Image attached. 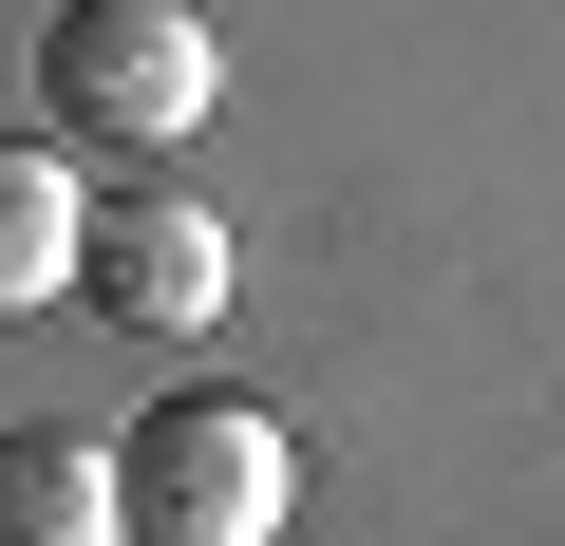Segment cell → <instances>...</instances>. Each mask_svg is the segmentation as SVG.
I'll use <instances>...</instances> for the list:
<instances>
[{"instance_id": "cell-2", "label": "cell", "mask_w": 565, "mask_h": 546, "mask_svg": "<svg viewBox=\"0 0 565 546\" xmlns=\"http://www.w3.org/2000/svg\"><path fill=\"white\" fill-rule=\"evenodd\" d=\"M302 452H282L264 396H151L114 433V546H264Z\"/></svg>"}, {"instance_id": "cell-4", "label": "cell", "mask_w": 565, "mask_h": 546, "mask_svg": "<svg viewBox=\"0 0 565 546\" xmlns=\"http://www.w3.org/2000/svg\"><path fill=\"white\" fill-rule=\"evenodd\" d=\"M76 245H95V189H76V151H57V132H0V321L76 302Z\"/></svg>"}, {"instance_id": "cell-3", "label": "cell", "mask_w": 565, "mask_h": 546, "mask_svg": "<svg viewBox=\"0 0 565 546\" xmlns=\"http://www.w3.org/2000/svg\"><path fill=\"white\" fill-rule=\"evenodd\" d=\"M226 283H245V264H226V226H207L189 189H114V207H95V245H76V302H95V321H132V340H207V321H226Z\"/></svg>"}, {"instance_id": "cell-5", "label": "cell", "mask_w": 565, "mask_h": 546, "mask_svg": "<svg viewBox=\"0 0 565 546\" xmlns=\"http://www.w3.org/2000/svg\"><path fill=\"white\" fill-rule=\"evenodd\" d=\"M0 546H114V452L95 433H0Z\"/></svg>"}, {"instance_id": "cell-1", "label": "cell", "mask_w": 565, "mask_h": 546, "mask_svg": "<svg viewBox=\"0 0 565 546\" xmlns=\"http://www.w3.org/2000/svg\"><path fill=\"white\" fill-rule=\"evenodd\" d=\"M39 114H57V151H189L226 114V39L189 0H57L39 20Z\"/></svg>"}]
</instances>
